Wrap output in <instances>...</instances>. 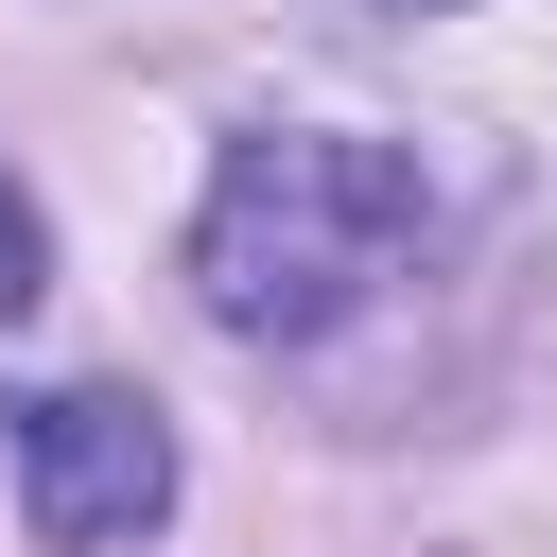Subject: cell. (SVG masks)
<instances>
[{
    "label": "cell",
    "instance_id": "obj_3",
    "mask_svg": "<svg viewBox=\"0 0 557 557\" xmlns=\"http://www.w3.org/2000/svg\"><path fill=\"white\" fill-rule=\"evenodd\" d=\"M35 296H52V226H35V191L0 174V331H17Z\"/></svg>",
    "mask_w": 557,
    "mask_h": 557
},
{
    "label": "cell",
    "instance_id": "obj_4",
    "mask_svg": "<svg viewBox=\"0 0 557 557\" xmlns=\"http://www.w3.org/2000/svg\"><path fill=\"white\" fill-rule=\"evenodd\" d=\"M400 17H453V0H400Z\"/></svg>",
    "mask_w": 557,
    "mask_h": 557
},
{
    "label": "cell",
    "instance_id": "obj_1",
    "mask_svg": "<svg viewBox=\"0 0 557 557\" xmlns=\"http://www.w3.org/2000/svg\"><path fill=\"white\" fill-rule=\"evenodd\" d=\"M418 157L366 139V122H261L226 139L209 209H191V296L244 331V348H313L366 313V278L418 244Z\"/></svg>",
    "mask_w": 557,
    "mask_h": 557
},
{
    "label": "cell",
    "instance_id": "obj_2",
    "mask_svg": "<svg viewBox=\"0 0 557 557\" xmlns=\"http://www.w3.org/2000/svg\"><path fill=\"white\" fill-rule=\"evenodd\" d=\"M17 487H35L52 557H104L174 505V418L139 383H52V400H17Z\"/></svg>",
    "mask_w": 557,
    "mask_h": 557
}]
</instances>
